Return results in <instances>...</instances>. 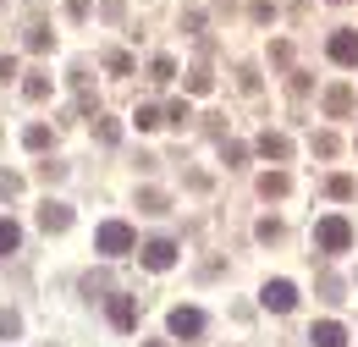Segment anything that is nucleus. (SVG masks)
<instances>
[{
	"mask_svg": "<svg viewBox=\"0 0 358 347\" xmlns=\"http://www.w3.org/2000/svg\"><path fill=\"white\" fill-rule=\"evenodd\" d=\"M94 248H99V254H110V260H122V254H133V248H138V237H133V226H127V220H105V226L94 232Z\"/></svg>",
	"mask_w": 358,
	"mask_h": 347,
	"instance_id": "nucleus-1",
	"label": "nucleus"
},
{
	"mask_svg": "<svg viewBox=\"0 0 358 347\" xmlns=\"http://www.w3.org/2000/svg\"><path fill=\"white\" fill-rule=\"evenodd\" d=\"M314 243H320L325 254H348V248H353V226H348V215H325L320 226H314Z\"/></svg>",
	"mask_w": 358,
	"mask_h": 347,
	"instance_id": "nucleus-2",
	"label": "nucleus"
},
{
	"mask_svg": "<svg viewBox=\"0 0 358 347\" xmlns=\"http://www.w3.org/2000/svg\"><path fill=\"white\" fill-rule=\"evenodd\" d=\"M259 304H265L270 314H287V309L298 304V287H292V281H265V292H259Z\"/></svg>",
	"mask_w": 358,
	"mask_h": 347,
	"instance_id": "nucleus-3",
	"label": "nucleus"
},
{
	"mask_svg": "<svg viewBox=\"0 0 358 347\" xmlns=\"http://www.w3.org/2000/svg\"><path fill=\"white\" fill-rule=\"evenodd\" d=\"M331 61L336 66H358V28H336L331 34Z\"/></svg>",
	"mask_w": 358,
	"mask_h": 347,
	"instance_id": "nucleus-4",
	"label": "nucleus"
},
{
	"mask_svg": "<svg viewBox=\"0 0 358 347\" xmlns=\"http://www.w3.org/2000/svg\"><path fill=\"white\" fill-rule=\"evenodd\" d=\"M138 260L149 264V270H171V264H177V243H171V237H155V243H143Z\"/></svg>",
	"mask_w": 358,
	"mask_h": 347,
	"instance_id": "nucleus-5",
	"label": "nucleus"
},
{
	"mask_svg": "<svg viewBox=\"0 0 358 347\" xmlns=\"http://www.w3.org/2000/svg\"><path fill=\"white\" fill-rule=\"evenodd\" d=\"M166 325H171V337L193 342V337L204 331V314H199V309H171V320H166Z\"/></svg>",
	"mask_w": 358,
	"mask_h": 347,
	"instance_id": "nucleus-6",
	"label": "nucleus"
},
{
	"mask_svg": "<svg viewBox=\"0 0 358 347\" xmlns=\"http://www.w3.org/2000/svg\"><path fill=\"white\" fill-rule=\"evenodd\" d=\"M39 226H45V232H66V226H72V210L55 204V199H45V204H39Z\"/></svg>",
	"mask_w": 358,
	"mask_h": 347,
	"instance_id": "nucleus-7",
	"label": "nucleus"
},
{
	"mask_svg": "<svg viewBox=\"0 0 358 347\" xmlns=\"http://www.w3.org/2000/svg\"><path fill=\"white\" fill-rule=\"evenodd\" d=\"M309 342L314 347H348V331H342L336 320H320V325L309 331Z\"/></svg>",
	"mask_w": 358,
	"mask_h": 347,
	"instance_id": "nucleus-8",
	"label": "nucleus"
},
{
	"mask_svg": "<svg viewBox=\"0 0 358 347\" xmlns=\"http://www.w3.org/2000/svg\"><path fill=\"white\" fill-rule=\"evenodd\" d=\"M110 325H116V331H133L138 325V298H110Z\"/></svg>",
	"mask_w": 358,
	"mask_h": 347,
	"instance_id": "nucleus-9",
	"label": "nucleus"
},
{
	"mask_svg": "<svg viewBox=\"0 0 358 347\" xmlns=\"http://www.w3.org/2000/svg\"><path fill=\"white\" fill-rule=\"evenodd\" d=\"M348 111H353V88L348 83L325 88V116H348Z\"/></svg>",
	"mask_w": 358,
	"mask_h": 347,
	"instance_id": "nucleus-10",
	"label": "nucleus"
},
{
	"mask_svg": "<svg viewBox=\"0 0 358 347\" xmlns=\"http://www.w3.org/2000/svg\"><path fill=\"white\" fill-rule=\"evenodd\" d=\"M259 155H265V160H287V155H292V143H287L281 132H265V138H259Z\"/></svg>",
	"mask_w": 358,
	"mask_h": 347,
	"instance_id": "nucleus-11",
	"label": "nucleus"
},
{
	"mask_svg": "<svg viewBox=\"0 0 358 347\" xmlns=\"http://www.w3.org/2000/svg\"><path fill=\"white\" fill-rule=\"evenodd\" d=\"M287 187H292V182H287V171H265V176H259V193H265V199H281Z\"/></svg>",
	"mask_w": 358,
	"mask_h": 347,
	"instance_id": "nucleus-12",
	"label": "nucleus"
},
{
	"mask_svg": "<svg viewBox=\"0 0 358 347\" xmlns=\"http://www.w3.org/2000/svg\"><path fill=\"white\" fill-rule=\"evenodd\" d=\"M138 132H155V127H166V111H155V105H138Z\"/></svg>",
	"mask_w": 358,
	"mask_h": 347,
	"instance_id": "nucleus-13",
	"label": "nucleus"
},
{
	"mask_svg": "<svg viewBox=\"0 0 358 347\" xmlns=\"http://www.w3.org/2000/svg\"><path fill=\"white\" fill-rule=\"evenodd\" d=\"M138 210H143V215H166V193L143 187V193H138Z\"/></svg>",
	"mask_w": 358,
	"mask_h": 347,
	"instance_id": "nucleus-14",
	"label": "nucleus"
},
{
	"mask_svg": "<svg viewBox=\"0 0 358 347\" xmlns=\"http://www.w3.org/2000/svg\"><path fill=\"white\" fill-rule=\"evenodd\" d=\"M17 243H22V226L17 220H0V254H17Z\"/></svg>",
	"mask_w": 358,
	"mask_h": 347,
	"instance_id": "nucleus-15",
	"label": "nucleus"
},
{
	"mask_svg": "<svg viewBox=\"0 0 358 347\" xmlns=\"http://www.w3.org/2000/svg\"><path fill=\"white\" fill-rule=\"evenodd\" d=\"M210 83H215V78H210L204 66H193V72H187V94H210Z\"/></svg>",
	"mask_w": 358,
	"mask_h": 347,
	"instance_id": "nucleus-16",
	"label": "nucleus"
},
{
	"mask_svg": "<svg viewBox=\"0 0 358 347\" xmlns=\"http://www.w3.org/2000/svg\"><path fill=\"white\" fill-rule=\"evenodd\" d=\"M166 122H171V127H182V122H193V111H187V99H171V105H166Z\"/></svg>",
	"mask_w": 358,
	"mask_h": 347,
	"instance_id": "nucleus-17",
	"label": "nucleus"
},
{
	"mask_svg": "<svg viewBox=\"0 0 358 347\" xmlns=\"http://www.w3.org/2000/svg\"><path fill=\"white\" fill-rule=\"evenodd\" d=\"M22 143H28V149H50V127H39V122H34V127L22 132Z\"/></svg>",
	"mask_w": 358,
	"mask_h": 347,
	"instance_id": "nucleus-18",
	"label": "nucleus"
},
{
	"mask_svg": "<svg viewBox=\"0 0 358 347\" xmlns=\"http://www.w3.org/2000/svg\"><path fill=\"white\" fill-rule=\"evenodd\" d=\"M149 72H155V83H171V78H177V61H171V55H160Z\"/></svg>",
	"mask_w": 358,
	"mask_h": 347,
	"instance_id": "nucleus-19",
	"label": "nucleus"
},
{
	"mask_svg": "<svg viewBox=\"0 0 358 347\" xmlns=\"http://www.w3.org/2000/svg\"><path fill=\"white\" fill-rule=\"evenodd\" d=\"M325 193H331V199H353V176H331Z\"/></svg>",
	"mask_w": 358,
	"mask_h": 347,
	"instance_id": "nucleus-20",
	"label": "nucleus"
},
{
	"mask_svg": "<svg viewBox=\"0 0 358 347\" xmlns=\"http://www.w3.org/2000/svg\"><path fill=\"white\" fill-rule=\"evenodd\" d=\"M22 193V176L17 171H0V199H17Z\"/></svg>",
	"mask_w": 358,
	"mask_h": 347,
	"instance_id": "nucleus-21",
	"label": "nucleus"
},
{
	"mask_svg": "<svg viewBox=\"0 0 358 347\" xmlns=\"http://www.w3.org/2000/svg\"><path fill=\"white\" fill-rule=\"evenodd\" d=\"M314 155L331 160V155H336V138H331V132H314Z\"/></svg>",
	"mask_w": 358,
	"mask_h": 347,
	"instance_id": "nucleus-22",
	"label": "nucleus"
},
{
	"mask_svg": "<svg viewBox=\"0 0 358 347\" xmlns=\"http://www.w3.org/2000/svg\"><path fill=\"white\" fill-rule=\"evenodd\" d=\"M22 94H28V99H45V94H50V78H28V83H22Z\"/></svg>",
	"mask_w": 358,
	"mask_h": 347,
	"instance_id": "nucleus-23",
	"label": "nucleus"
},
{
	"mask_svg": "<svg viewBox=\"0 0 358 347\" xmlns=\"http://www.w3.org/2000/svg\"><path fill=\"white\" fill-rule=\"evenodd\" d=\"M105 66H110V72H133V55H122V50H110V55H105Z\"/></svg>",
	"mask_w": 358,
	"mask_h": 347,
	"instance_id": "nucleus-24",
	"label": "nucleus"
},
{
	"mask_svg": "<svg viewBox=\"0 0 358 347\" xmlns=\"http://www.w3.org/2000/svg\"><path fill=\"white\" fill-rule=\"evenodd\" d=\"M50 44H55V39H50V28H28V50H50Z\"/></svg>",
	"mask_w": 358,
	"mask_h": 347,
	"instance_id": "nucleus-25",
	"label": "nucleus"
},
{
	"mask_svg": "<svg viewBox=\"0 0 358 347\" xmlns=\"http://www.w3.org/2000/svg\"><path fill=\"white\" fill-rule=\"evenodd\" d=\"M94 132H99V143H116V138H122V127H116V122H99Z\"/></svg>",
	"mask_w": 358,
	"mask_h": 347,
	"instance_id": "nucleus-26",
	"label": "nucleus"
},
{
	"mask_svg": "<svg viewBox=\"0 0 358 347\" xmlns=\"http://www.w3.org/2000/svg\"><path fill=\"white\" fill-rule=\"evenodd\" d=\"M17 325H22V320H17L11 309H6V314H0V337H17Z\"/></svg>",
	"mask_w": 358,
	"mask_h": 347,
	"instance_id": "nucleus-27",
	"label": "nucleus"
},
{
	"mask_svg": "<svg viewBox=\"0 0 358 347\" xmlns=\"http://www.w3.org/2000/svg\"><path fill=\"white\" fill-rule=\"evenodd\" d=\"M6 78H17V61H11V55H0V83H6Z\"/></svg>",
	"mask_w": 358,
	"mask_h": 347,
	"instance_id": "nucleus-28",
	"label": "nucleus"
},
{
	"mask_svg": "<svg viewBox=\"0 0 358 347\" xmlns=\"http://www.w3.org/2000/svg\"><path fill=\"white\" fill-rule=\"evenodd\" d=\"M149 347H160V342H149Z\"/></svg>",
	"mask_w": 358,
	"mask_h": 347,
	"instance_id": "nucleus-29",
	"label": "nucleus"
}]
</instances>
